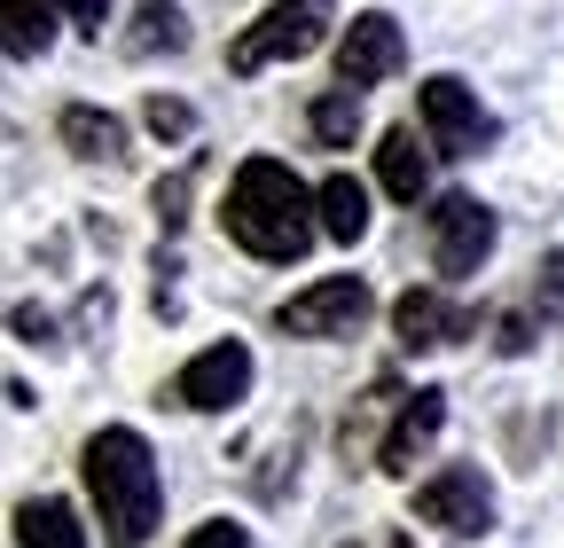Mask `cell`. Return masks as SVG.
<instances>
[{
    "label": "cell",
    "mask_w": 564,
    "mask_h": 548,
    "mask_svg": "<svg viewBox=\"0 0 564 548\" xmlns=\"http://www.w3.org/2000/svg\"><path fill=\"white\" fill-rule=\"evenodd\" d=\"M220 228L236 235V251H251V259H267V266H291V259H306L314 235H322V204H314V188L282 165V157H243V173L228 180Z\"/></svg>",
    "instance_id": "1"
},
{
    "label": "cell",
    "mask_w": 564,
    "mask_h": 548,
    "mask_svg": "<svg viewBox=\"0 0 564 548\" xmlns=\"http://www.w3.org/2000/svg\"><path fill=\"white\" fill-rule=\"evenodd\" d=\"M87 470V494H95V525H102V548H150L158 517H165V478H158V454L133 424H102L79 454Z\"/></svg>",
    "instance_id": "2"
},
{
    "label": "cell",
    "mask_w": 564,
    "mask_h": 548,
    "mask_svg": "<svg viewBox=\"0 0 564 548\" xmlns=\"http://www.w3.org/2000/svg\"><path fill=\"white\" fill-rule=\"evenodd\" d=\"M329 24H337L329 0H267L259 24H243V32H236L228 72H236V79H251V72H267V63H299V55H314V47L329 40Z\"/></svg>",
    "instance_id": "3"
},
{
    "label": "cell",
    "mask_w": 564,
    "mask_h": 548,
    "mask_svg": "<svg viewBox=\"0 0 564 548\" xmlns=\"http://www.w3.org/2000/svg\"><path fill=\"white\" fill-rule=\"evenodd\" d=\"M494 235H502V220H494V204L478 196H440L432 204V266L447 274V283H463V274H478L494 259Z\"/></svg>",
    "instance_id": "4"
},
{
    "label": "cell",
    "mask_w": 564,
    "mask_h": 548,
    "mask_svg": "<svg viewBox=\"0 0 564 548\" xmlns=\"http://www.w3.org/2000/svg\"><path fill=\"white\" fill-rule=\"evenodd\" d=\"M415 110H423V133H432V150L440 157H478V150H494V110L463 87V79H423V95H415Z\"/></svg>",
    "instance_id": "5"
},
{
    "label": "cell",
    "mask_w": 564,
    "mask_h": 548,
    "mask_svg": "<svg viewBox=\"0 0 564 548\" xmlns=\"http://www.w3.org/2000/svg\"><path fill=\"white\" fill-rule=\"evenodd\" d=\"M415 517L440 525V533H455V540L494 533V486H486V470L478 462H447L440 478H423V486H415Z\"/></svg>",
    "instance_id": "6"
},
{
    "label": "cell",
    "mask_w": 564,
    "mask_h": 548,
    "mask_svg": "<svg viewBox=\"0 0 564 548\" xmlns=\"http://www.w3.org/2000/svg\"><path fill=\"white\" fill-rule=\"evenodd\" d=\"M369 283H361V274H322V283H306L299 298H282V329H291V337H352V329H361L369 321Z\"/></svg>",
    "instance_id": "7"
},
{
    "label": "cell",
    "mask_w": 564,
    "mask_h": 548,
    "mask_svg": "<svg viewBox=\"0 0 564 548\" xmlns=\"http://www.w3.org/2000/svg\"><path fill=\"white\" fill-rule=\"evenodd\" d=\"M251 376H259V361H251V346H204L181 376H173V399L181 407H196V416H228V407H243L251 399Z\"/></svg>",
    "instance_id": "8"
},
{
    "label": "cell",
    "mask_w": 564,
    "mask_h": 548,
    "mask_svg": "<svg viewBox=\"0 0 564 548\" xmlns=\"http://www.w3.org/2000/svg\"><path fill=\"white\" fill-rule=\"evenodd\" d=\"M408 63V40H400V17H384V9H361L345 24V40H337V87H384L392 72Z\"/></svg>",
    "instance_id": "9"
},
{
    "label": "cell",
    "mask_w": 564,
    "mask_h": 548,
    "mask_svg": "<svg viewBox=\"0 0 564 548\" xmlns=\"http://www.w3.org/2000/svg\"><path fill=\"white\" fill-rule=\"evenodd\" d=\"M478 329L470 306H455L447 291H400L392 298V337L408 353H440V346H463V337Z\"/></svg>",
    "instance_id": "10"
},
{
    "label": "cell",
    "mask_w": 564,
    "mask_h": 548,
    "mask_svg": "<svg viewBox=\"0 0 564 548\" xmlns=\"http://www.w3.org/2000/svg\"><path fill=\"white\" fill-rule=\"evenodd\" d=\"M440 424H447V392H440V384L408 392V399H400V416H392V431H384V447H377V470L408 478V470H415V454L440 439Z\"/></svg>",
    "instance_id": "11"
},
{
    "label": "cell",
    "mask_w": 564,
    "mask_h": 548,
    "mask_svg": "<svg viewBox=\"0 0 564 548\" xmlns=\"http://www.w3.org/2000/svg\"><path fill=\"white\" fill-rule=\"evenodd\" d=\"M55 133H63V150L87 157V165H126V125L110 110H95V102H70L55 118Z\"/></svg>",
    "instance_id": "12"
},
{
    "label": "cell",
    "mask_w": 564,
    "mask_h": 548,
    "mask_svg": "<svg viewBox=\"0 0 564 548\" xmlns=\"http://www.w3.org/2000/svg\"><path fill=\"white\" fill-rule=\"evenodd\" d=\"M95 533H87V517L70 509L63 494H32L24 509H17V548H87Z\"/></svg>",
    "instance_id": "13"
},
{
    "label": "cell",
    "mask_w": 564,
    "mask_h": 548,
    "mask_svg": "<svg viewBox=\"0 0 564 548\" xmlns=\"http://www.w3.org/2000/svg\"><path fill=\"white\" fill-rule=\"evenodd\" d=\"M55 24H63V0H0V47L17 63H40L55 47Z\"/></svg>",
    "instance_id": "14"
},
{
    "label": "cell",
    "mask_w": 564,
    "mask_h": 548,
    "mask_svg": "<svg viewBox=\"0 0 564 548\" xmlns=\"http://www.w3.org/2000/svg\"><path fill=\"white\" fill-rule=\"evenodd\" d=\"M377 180H384V196H400V204H415L423 188H432V157L415 150V125H392L384 142H377Z\"/></svg>",
    "instance_id": "15"
},
{
    "label": "cell",
    "mask_w": 564,
    "mask_h": 548,
    "mask_svg": "<svg viewBox=\"0 0 564 548\" xmlns=\"http://www.w3.org/2000/svg\"><path fill=\"white\" fill-rule=\"evenodd\" d=\"M314 204H322V235L329 243H361L369 235V188L352 180V173H329L314 188Z\"/></svg>",
    "instance_id": "16"
},
{
    "label": "cell",
    "mask_w": 564,
    "mask_h": 548,
    "mask_svg": "<svg viewBox=\"0 0 564 548\" xmlns=\"http://www.w3.org/2000/svg\"><path fill=\"white\" fill-rule=\"evenodd\" d=\"M188 47V17L173 9V0H141V17H133V32H126V55H181Z\"/></svg>",
    "instance_id": "17"
},
{
    "label": "cell",
    "mask_w": 564,
    "mask_h": 548,
    "mask_svg": "<svg viewBox=\"0 0 564 548\" xmlns=\"http://www.w3.org/2000/svg\"><path fill=\"white\" fill-rule=\"evenodd\" d=\"M306 125H314V142H322V150H352V142H361V95H352V87L314 95Z\"/></svg>",
    "instance_id": "18"
},
{
    "label": "cell",
    "mask_w": 564,
    "mask_h": 548,
    "mask_svg": "<svg viewBox=\"0 0 564 548\" xmlns=\"http://www.w3.org/2000/svg\"><path fill=\"white\" fill-rule=\"evenodd\" d=\"M141 125H150L158 142H188V133H196V110L173 102V95H150V102H141Z\"/></svg>",
    "instance_id": "19"
},
{
    "label": "cell",
    "mask_w": 564,
    "mask_h": 548,
    "mask_svg": "<svg viewBox=\"0 0 564 548\" xmlns=\"http://www.w3.org/2000/svg\"><path fill=\"white\" fill-rule=\"evenodd\" d=\"M188 188H196V165H181L173 180H158V228L165 235H181V220H188Z\"/></svg>",
    "instance_id": "20"
},
{
    "label": "cell",
    "mask_w": 564,
    "mask_h": 548,
    "mask_svg": "<svg viewBox=\"0 0 564 548\" xmlns=\"http://www.w3.org/2000/svg\"><path fill=\"white\" fill-rule=\"evenodd\" d=\"M188 548H251V533H243V525H228V517H212V525H196V533H188Z\"/></svg>",
    "instance_id": "21"
},
{
    "label": "cell",
    "mask_w": 564,
    "mask_h": 548,
    "mask_svg": "<svg viewBox=\"0 0 564 548\" xmlns=\"http://www.w3.org/2000/svg\"><path fill=\"white\" fill-rule=\"evenodd\" d=\"M110 9H118V0H63V17H70V24H79L87 40H102V24H110Z\"/></svg>",
    "instance_id": "22"
},
{
    "label": "cell",
    "mask_w": 564,
    "mask_h": 548,
    "mask_svg": "<svg viewBox=\"0 0 564 548\" xmlns=\"http://www.w3.org/2000/svg\"><path fill=\"white\" fill-rule=\"evenodd\" d=\"M533 291H541V314H556V306H564V251H549V259H541V283H533Z\"/></svg>",
    "instance_id": "23"
},
{
    "label": "cell",
    "mask_w": 564,
    "mask_h": 548,
    "mask_svg": "<svg viewBox=\"0 0 564 548\" xmlns=\"http://www.w3.org/2000/svg\"><path fill=\"white\" fill-rule=\"evenodd\" d=\"M494 346H502V353H533V321L525 314H502V321H494Z\"/></svg>",
    "instance_id": "24"
},
{
    "label": "cell",
    "mask_w": 564,
    "mask_h": 548,
    "mask_svg": "<svg viewBox=\"0 0 564 548\" xmlns=\"http://www.w3.org/2000/svg\"><path fill=\"white\" fill-rule=\"evenodd\" d=\"M17 329H24V346H47V337H55V321L40 306H17Z\"/></svg>",
    "instance_id": "25"
},
{
    "label": "cell",
    "mask_w": 564,
    "mask_h": 548,
    "mask_svg": "<svg viewBox=\"0 0 564 548\" xmlns=\"http://www.w3.org/2000/svg\"><path fill=\"white\" fill-rule=\"evenodd\" d=\"M392 548H415V540H408V533H400V540H392Z\"/></svg>",
    "instance_id": "26"
}]
</instances>
